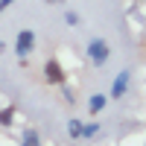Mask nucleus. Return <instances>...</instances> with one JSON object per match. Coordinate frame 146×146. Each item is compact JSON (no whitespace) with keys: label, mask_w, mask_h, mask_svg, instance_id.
I'll return each mask as SVG.
<instances>
[{"label":"nucleus","mask_w":146,"mask_h":146,"mask_svg":"<svg viewBox=\"0 0 146 146\" xmlns=\"http://www.w3.org/2000/svg\"><path fill=\"white\" fill-rule=\"evenodd\" d=\"M44 3H47V6H64L67 0H44Z\"/></svg>","instance_id":"nucleus-13"},{"label":"nucleus","mask_w":146,"mask_h":146,"mask_svg":"<svg viewBox=\"0 0 146 146\" xmlns=\"http://www.w3.org/2000/svg\"><path fill=\"white\" fill-rule=\"evenodd\" d=\"M129 85H131V70H120L114 82H111V94H108V100H123L129 94Z\"/></svg>","instance_id":"nucleus-4"},{"label":"nucleus","mask_w":146,"mask_h":146,"mask_svg":"<svg viewBox=\"0 0 146 146\" xmlns=\"http://www.w3.org/2000/svg\"><path fill=\"white\" fill-rule=\"evenodd\" d=\"M35 53V29H21L18 38H15V56L21 58V62H27V58Z\"/></svg>","instance_id":"nucleus-2"},{"label":"nucleus","mask_w":146,"mask_h":146,"mask_svg":"<svg viewBox=\"0 0 146 146\" xmlns=\"http://www.w3.org/2000/svg\"><path fill=\"white\" fill-rule=\"evenodd\" d=\"M44 82L47 85H64L67 82V73H64V67L56 62V58H47L44 62Z\"/></svg>","instance_id":"nucleus-3"},{"label":"nucleus","mask_w":146,"mask_h":146,"mask_svg":"<svg viewBox=\"0 0 146 146\" xmlns=\"http://www.w3.org/2000/svg\"><path fill=\"white\" fill-rule=\"evenodd\" d=\"M62 21L67 23L70 29H79V27H82V15H79V12H73V9H64V15H62Z\"/></svg>","instance_id":"nucleus-7"},{"label":"nucleus","mask_w":146,"mask_h":146,"mask_svg":"<svg viewBox=\"0 0 146 146\" xmlns=\"http://www.w3.org/2000/svg\"><path fill=\"white\" fill-rule=\"evenodd\" d=\"M21 146H41V135L32 126H27V129L21 131Z\"/></svg>","instance_id":"nucleus-5"},{"label":"nucleus","mask_w":146,"mask_h":146,"mask_svg":"<svg viewBox=\"0 0 146 146\" xmlns=\"http://www.w3.org/2000/svg\"><path fill=\"white\" fill-rule=\"evenodd\" d=\"M105 105H108V96L105 94H94L88 100V111L91 114H100V111H105Z\"/></svg>","instance_id":"nucleus-6"},{"label":"nucleus","mask_w":146,"mask_h":146,"mask_svg":"<svg viewBox=\"0 0 146 146\" xmlns=\"http://www.w3.org/2000/svg\"><path fill=\"white\" fill-rule=\"evenodd\" d=\"M82 129H85V123H82V120H76V117H73V120H67V135H70L73 140H82Z\"/></svg>","instance_id":"nucleus-8"},{"label":"nucleus","mask_w":146,"mask_h":146,"mask_svg":"<svg viewBox=\"0 0 146 146\" xmlns=\"http://www.w3.org/2000/svg\"><path fill=\"white\" fill-rule=\"evenodd\" d=\"M108 58H111V44L105 38H91L88 41V62L100 70V67L108 64Z\"/></svg>","instance_id":"nucleus-1"},{"label":"nucleus","mask_w":146,"mask_h":146,"mask_svg":"<svg viewBox=\"0 0 146 146\" xmlns=\"http://www.w3.org/2000/svg\"><path fill=\"white\" fill-rule=\"evenodd\" d=\"M12 3H15V0H0V15H3V12H6Z\"/></svg>","instance_id":"nucleus-12"},{"label":"nucleus","mask_w":146,"mask_h":146,"mask_svg":"<svg viewBox=\"0 0 146 146\" xmlns=\"http://www.w3.org/2000/svg\"><path fill=\"white\" fill-rule=\"evenodd\" d=\"M100 131H102V126H100V123L94 120V123H88V126L82 129V140H94L96 135H100Z\"/></svg>","instance_id":"nucleus-10"},{"label":"nucleus","mask_w":146,"mask_h":146,"mask_svg":"<svg viewBox=\"0 0 146 146\" xmlns=\"http://www.w3.org/2000/svg\"><path fill=\"white\" fill-rule=\"evenodd\" d=\"M58 88H62V96H64V102H76V94H73L67 85H58Z\"/></svg>","instance_id":"nucleus-11"},{"label":"nucleus","mask_w":146,"mask_h":146,"mask_svg":"<svg viewBox=\"0 0 146 146\" xmlns=\"http://www.w3.org/2000/svg\"><path fill=\"white\" fill-rule=\"evenodd\" d=\"M15 126V108H3V111H0V129H12Z\"/></svg>","instance_id":"nucleus-9"}]
</instances>
